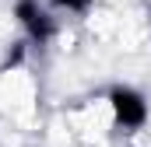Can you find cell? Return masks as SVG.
<instances>
[{
	"label": "cell",
	"instance_id": "obj_1",
	"mask_svg": "<svg viewBox=\"0 0 151 147\" xmlns=\"http://www.w3.org/2000/svg\"><path fill=\"white\" fill-rule=\"evenodd\" d=\"M109 109L119 130L127 133H137L148 126V98L137 91V88H127V84H116L109 91Z\"/></svg>",
	"mask_w": 151,
	"mask_h": 147
},
{
	"label": "cell",
	"instance_id": "obj_2",
	"mask_svg": "<svg viewBox=\"0 0 151 147\" xmlns=\"http://www.w3.org/2000/svg\"><path fill=\"white\" fill-rule=\"evenodd\" d=\"M14 18H18L21 32H25V39L32 46H46L49 39L56 35V21L49 18V11L39 0H18L14 4Z\"/></svg>",
	"mask_w": 151,
	"mask_h": 147
},
{
	"label": "cell",
	"instance_id": "obj_3",
	"mask_svg": "<svg viewBox=\"0 0 151 147\" xmlns=\"http://www.w3.org/2000/svg\"><path fill=\"white\" fill-rule=\"evenodd\" d=\"M56 7H63V11H74V14H84L88 7H91V0H53Z\"/></svg>",
	"mask_w": 151,
	"mask_h": 147
},
{
	"label": "cell",
	"instance_id": "obj_4",
	"mask_svg": "<svg viewBox=\"0 0 151 147\" xmlns=\"http://www.w3.org/2000/svg\"><path fill=\"white\" fill-rule=\"evenodd\" d=\"M25 60V46H14V53H7V60H4V70H11V67H18Z\"/></svg>",
	"mask_w": 151,
	"mask_h": 147
}]
</instances>
